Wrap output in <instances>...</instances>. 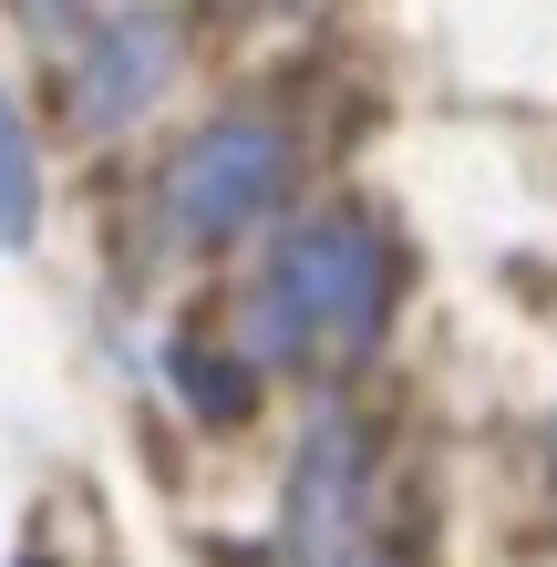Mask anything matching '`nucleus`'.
Listing matches in <instances>:
<instances>
[{
    "instance_id": "nucleus-9",
    "label": "nucleus",
    "mask_w": 557,
    "mask_h": 567,
    "mask_svg": "<svg viewBox=\"0 0 557 567\" xmlns=\"http://www.w3.org/2000/svg\"><path fill=\"white\" fill-rule=\"evenodd\" d=\"M21 567H52V557H21Z\"/></svg>"
},
{
    "instance_id": "nucleus-7",
    "label": "nucleus",
    "mask_w": 557,
    "mask_h": 567,
    "mask_svg": "<svg viewBox=\"0 0 557 567\" xmlns=\"http://www.w3.org/2000/svg\"><path fill=\"white\" fill-rule=\"evenodd\" d=\"M21 21H31V31H73L83 0H21Z\"/></svg>"
},
{
    "instance_id": "nucleus-2",
    "label": "nucleus",
    "mask_w": 557,
    "mask_h": 567,
    "mask_svg": "<svg viewBox=\"0 0 557 567\" xmlns=\"http://www.w3.org/2000/svg\"><path fill=\"white\" fill-rule=\"evenodd\" d=\"M279 196H289V135L269 114H217L166 155L155 207H166V227L186 248H238Z\"/></svg>"
},
{
    "instance_id": "nucleus-4",
    "label": "nucleus",
    "mask_w": 557,
    "mask_h": 567,
    "mask_svg": "<svg viewBox=\"0 0 557 567\" xmlns=\"http://www.w3.org/2000/svg\"><path fill=\"white\" fill-rule=\"evenodd\" d=\"M176 73V31L155 11H114L73 42V124L83 135H124Z\"/></svg>"
},
{
    "instance_id": "nucleus-6",
    "label": "nucleus",
    "mask_w": 557,
    "mask_h": 567,
    "mask_svg": "<svg viewBox=\"0 0 557 567\" xmlns=\"http://www.w3.org/2000/svg\"><path fill=\"white\" fill-rule=\"evenodd\" d=\"M31 227H42V155H31L21 135V114H11V93H0V248H31Z\"/></svg>"
},
{
    "instance_id": "nucleus-1",
    "label": "nucleus",
    "mask_w": 557,
    "mask_h": 567,
    "mask_svg": "<svg viewBox=\"0 0 557 567\" xmlns=\"http://www.w3.org/2000/svg\"><path fill=\"white\" fill-rule=\"evenodd\" d=\"M392 238L362 207H310L279 227L269 269H258V351L300 361V372H351L382 351L392 320Z\"/></svg>"
},
{
    "instance_id": "nucleus-3",
    "label": "nucleus",
    "mask_w": 557,
    "mask_h": 567,
    "mask_svg": "<svg viewBox=\"0 0 557 567\" xmlns=\"http://www.w3.org/2000/svg\"><path fill=\"white\" fill-rule=\"evenodd\" d=\"M362 495H372V433L341 403L310 413L300 454H289V495H279V547L300 567H341L362 547Z\"/></svg>"
},
{
    "instance_id": "nucleus-5",
    "label": "nucleus",
    "mask_w": 557,
    "mask_h": 567,
    "mask_svg": "<svg viewBox=\"0 0 557 567\" xmlns=\"http://www.w3.org/2000/svg\"><path fill=\"white\" fill-rule=\"evenodd\" d=\"M166 382L196 403V423H248V403H258V372L238 351H217V341H176L166 351Z\"/></svg>"
},
{
    "instance_id": "nucleus-8",
    "label": "nucleus",
    "mask_w": 557,
    "mask_h": 567,
    "mask_svg": "<svg viewBox=\"0 0 557 567\" xmlns=\"http://www.w3.org/2000/svg\"><path fill=\"white\" fill-rule=\"evenodd\" d=\"M341 567H403V557H392V547H351Z\"/></svg>"
}]
</instances>
